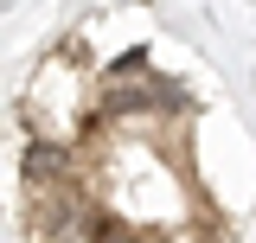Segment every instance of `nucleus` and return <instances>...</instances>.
<instances>
[{
    "label": "nucleus",
    "mask_w": 256,
    "mask_h": 243,
    "mask_svg": "<svg viewBox=\"0 0 256 243\" xmlns=\"http://www.w3.org/2000/svg\"><path fill=\"white\" fill-rule=\"evenodd\" d=\"M20 180H26L32 198H45V192H84V148L64 141V134L32 128L26 148H20Z\"/></svg>",
    "instance_id": "1"
},
{
    "label": "nucleus",
    "mask_w": 256,
    "mask_h": 243,
    "mask_svg": "<svg viewBox=\"0 0 256 243\" xmlns=\"http://www.w3.org/2000/svg\"><path fill=\"white\" fill-rule=\"evenodd\" d=\"M96 109H102L109 122H148V116H160V122H180V116L192 109V90L154 70V77H141V84H109Z\"/></svg>",
    "instance_id": "2"
},
{
    "label": "nucleus",
    "mask_w": 256,
    "mask_h": 243,
    "mask_svg": "<svg viewBox=\"0 0 256 243\" xmlns=\"http://www.w3.org/2000/svg\"><path fill=\"white\" fill-rule=\"evenodd\" d=\"M102 77H109V84H141V77H154V64H148V52L134 45V52H122V58H109Z\"/></svg>",
    "instance_id": "3"
}]
</instances>
